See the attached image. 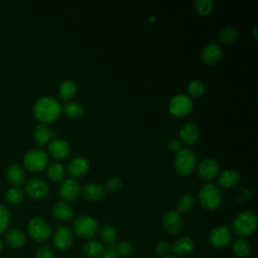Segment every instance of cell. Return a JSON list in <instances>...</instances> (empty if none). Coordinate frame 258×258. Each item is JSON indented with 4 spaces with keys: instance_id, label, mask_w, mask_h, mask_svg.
Instances as JSON below:
<instances>
[{
    "instance_id": "1",
    "label": "cell",
    "mask_w": 258,
    "mask_h": 258,
    "mask_svg": "<svg viewBox=\"0 0 258 258\" xmlns=\"http://www.w3.org/2000/svg\"><path fill=\"white\" fill-rule=\"evenodd\" d=\"M34 117L44 123H51L55 121L61 113V106L56 99L50 96L39 98L33 105L32 109Z\"/></svg>"
},
{
    "instance_id": "2",
    "label": "cell",
    "mask_w": 258,
    "mask_h": 258,
    "mask_svg": "<svg viewBox=\"0 0 258 258\" xmlns=\"http://www.w3.org/2000/svg\"><path fill=\"white\" fill-rule=\"evenodd\" d=\"M258 225V218L254 212L246 211L240 213L233 221L232 228L234 233L240 237L252 235Z\"/></svg>"
},
{
    "instance_id": "3",
    "label": "cell",
    "mask_w": 258,
    "mask_h": 258,
    "mask_svg": "<svg viewBox=\"0 0 258 258\" xmlns=\"http://www.w3.org/2000/svg\"><path fill=\"white\" fill-rule=\"evenodd\" d=\"M174 169L181 175L186 176L192 172L197 164V155L194 150L189 148H183L176 152L174 156Z\"/></svg>"
},
{
    "instance_id": "4",
    "label": "cell",
    "mask_w": 258,
    "mask_h": 258,
    "mask_svg": "<svg viewBox=\"0 0 258 258\" xmlns=\"http://www.w3.org/2000/svg\"><path fill=\"white\" fill-rule=\"evenodd\" d=\"M199 201L205 209L215 211L222 203V194L220 188L214 183L204 184L199 190Z\"/></svg>"
},
{
    "instance_id": "5",
    "label": "cell",
    "mask_w": 258,
    "mask_h": 258,
    "mask_svg": "<svg viewBox=\"0 0 258 258\" xmlns=\"http://www.w3.org/2000/svg\"><path fill=\"white\" fill-rule=\"evenodd\" d=\"M48 162L47 153L40 148L27 151L23 157V165L30 172H39L44 169Z\"/></svg>"
},
{
    "instance_id": "6",
    "label": "cell",
    "mask_w": 258,
    "mask_h": 258,
    "mask_svg": "<svg viewBox=\"0 0 258 258\" xmlns=\"http://www.w3.org/2000/svg\"><path fill=\"white\" fill-rule=\"evenodd\" d=\"M73 227L75 233L79 237L83 239H89L97 234L98 222L92 216L82 215L75 220Z\"/></svg>"
},
{
    "instance_id": "7",
    "label": "cell",
    "mask_w": 258,
    "mask_h": 258,
    "mask_svg": "<svg viewBox=\"0 0 258 258\" xmlns=\"http://www.w3.org/2000/svg\"><path fill=\"white\" fill-rule=\"evenodd\" d=\"M27 231L36 242H43L47 240L51 234L50 226L41 218L31 219L27 225Z\"/></svg>"
},
{
    "instance_id": "8",
    "label": "cell",
    "mask_w": 258,
    "mask_h": 258,
    "mask_svg": "<svg viewBox=\"0 0 258 258\" xmlns=\"http://www.w3.org/2000/svg\"><path fill=\"white\" fill-rule=\"evenodd\" d=\"M169 112L175 117H184L192 110L191 99L183 94L175 95L171 98L168 105Z\"/></svg>"
},
{
    "instance_id": "9",
    "label": "cell",
    "mask_w": 258,
    "mask_h": 258,
    "mask_svg": "<svg viewBox=\"0 0 258 258\" xmlns=\"http://www.w3.org/2000/svg\"><path fill=\"white\" fill-rule=\"evenodd\" d=\"M232 241V232L226 226H219L213 229L209 235V242L215 248H224Z\"/></svg>"
},
{
    "instance_id": "10",
    "label": "cell",
    "mask_w": 258,
    "mask_h": 258,
    "mask_svg": "<svg viewBox=\"0 0 258 258\" xmlns=\"http://www.w3.org/2000/svg\"><path fill=\"white\" fill-rule=\"evenodd\" d=\"M25 192L32 199L40 200L47 196L49 188L47 183L40 178H30L24 184Z\"/></svg>"
},
{
    "instance_id": "11",
    "label": "cell",
    "mask_w": 258,
    "mask_h": 258,
    "mask_svg": "<svg viewBox=\"0 0 258 258\" xmlns=\"http://www.w3.org/2000/svg\"><path fill=\"white\" fill-rule=\"evenodd\" d=\"M220 165L214 158H206L198 165V175L203 180H212L218 176Z\"/></svg>"
},
{
    "instance_id": "12",
    "label": "cell",
    "mask_w": 258,
    "mask_h": 258,
    "mask_svg": "<svg viewBox=\"0 0 258 258\" xmlns=\"http://www.w3.org/2000/svg\"><path fill=\"white\" fill-rule=\"evenodd\" d=\"M74 242L72 230L67 226H59L53 234V244L58 250H68Z\"/></svg>"
},
{
    "instance_id": "13",
    "label": "cell",
    "mask_w": 258,
    "mask_h": 258,
    "mask_svg": "<svg viewBox=\"0 0 258 258\" xmlns=\"http://www.w3.org/2000/svg\"><path fill=\"white\" fill-rule=\"evenodd\" d=\"M58 192L64 201L73 202L80 197L81 187L77 180L73 178H66L60 182L58 186Z\"/></svg>"
},
{
    "instance_id": "14",
    "label": "cell",
    "mask_w": 258,
    "mask_h": 258,
    "mask_svg": "<svg viewBox=\"0 0 258 258\" xmlns=\"http://www.w3.org/2000/svg\"><path fill=\"white\" fill-rule=\"evenodd\" d=\"M223 56V49L220 44L211 42L207 44L201 51V60L207 66L216 64Z\"/></svg>"
},
{
    "instance_id": "15",
    "label": "cell",
    "mask_w": 258,
    "mask_h": 258,
    "mask_svg": "<svg viewBox=\"0 0 258 258\" xmlns=\"http://www.w3.org/2000/svg\"><path fill=\"white\" fill-rule=\"evenodd\" d=\"M48 153L57 160H63L71 155V146L61 138H53L48 143Z\"/></svg>"
},
{
    "instance_id": "16",
    "label": "cell",
    "mask_w": 258,
    "mask_h": 258,
    "mask_svg": "<svg viewBox=\"0 0 258 258\" xmlns=\"http://www.w3.org/2000/svg\"><path fill=\"white\" fill-rule=\"evenodd\" d=\"M162 226L168 234L176 235L182 229V219L177 212L169 211L162 218Z\"/></svg>"
},
{
    "instance_id": "17",
    "label": "cell",
    "mask_w": 258,
    "mask_h": 258,
    "mask_svg": "<svg viewBox=\"0 0 258 258\" xmlns=\"http://www.w3.org/2000/svg\"><path fill=\"white\" fill-rule=\"evenodd\" d=\"M67 169L70 176L74 179L84 176L90 169V163L87 158L83 156H77L69 161Z\"/></svg>"
},
{
    "instance_id": "18",
    "label": "cell",
    "mask_w": 258,
    "mask_h": 258,
    "mask_svg": "<svg viewBox=\"0 0 258 258\" xmlns=\"http://www.w3.org/2000/svg\"><path fill=\"white\" fill-rule=\"evenodd\" d=\"M179 137L183 144L188 146L194 145L200 137L199 127L194 122H187L183 124L179 130Z\"/></svg>"
},
{
    "instance_id": "19",
    "label": "cell",
    "mask_w": 258,
    "mask_h": 258,
    "mask_svg": "<svg viewBox=\"0 0 258 258\" xmlns=\"http://www.w3.org/2000/svg\"><path fill=\"white\" fill-rule=\"evenodd\" d=\"M82 194L85 199L91 202H97L104 198L105 196V188L102 184L96 182H90L83 186Z\"/></svg>"
},
{
    "instance_id": "20",
    "label": "cell",
    "mask_w": 258,
    "mask_h": 258,
    "mask_svg": "<svg viewBox=\"0 0 258 258\" xmlns=\"http://www.w3.org/2000/svg\"><path fill=\"white\" fill-rule=\"evenodd\" d=\"M241 176L238 171L226 169L218 176V183L225 188H233L239 184Z\"/></svg>"
},
{
    "instance_id": "21",
    "label": "cell",
    "mask_w": 258,
    "mask_h": 258,
    "mask_svg": "<svg viewBox=\"0 0 258 258\" xmlns=\"http://www.w3.org/2000/svg\"><path fill=\"white\" fill-rule=\"evenodd\" d=\"M195 248V243L189 237L179 238L174 244L171 246V252H173L177 256H185L188 255Z\"/></svg>"
},
{
    "instance_id": "22",
    "label": "cell",
    "mask_w": 258,
    "mask_h": 258,
    "mask_svg": "<svg viewBox=\"0 0 258 258\" xmlns=\"http://www.w3.org/2000/svg\"><path fill=\"white\" fill-rule=\"evenodd\" d=\"M6 177L13 185H20L25 180V172L18 164H10L6 168Z\"/></svg>"
},
{
    "instance_id": "23",
    "label": "cell",
    "mask_w": 258,
    "mask_h": 258,
    "mask_svg": "<svg viewBox=\"0 0 258 258\" xmlns=\"http://www.w3.org/2000/svg\"><path fill=\"white\" fill-rule=\"evenodd\" d=\"M52 214L56 219L64 222L71 221L74 217L73 209L66 202H56L52 207Z\"/></svg>"
},
{
    "instance_id": "24",
    "label": "cell",
    "mask_w": 258,
    "mask_h": 258,
    "mask_svg": "<svg viewBox=\"0 0 258 258\" xmlns=\"http://www.w3.org/2000/svg\"><path fill=\"white\" fill-rule=\"evenodd\" d=\"M76 94H77V85L71 80L63 81L58 87L57 95L60 101L69 102L76 96Z\"/></svg>"
},
{
    "instance_id": "25",
    "label": "cell",
    "mask_w": 258,
    "mask_h": 258,
    "mask_svg": "<svg viewBox=\"0 0 258 258\" xmlns=\"http://www.w3.org/2000/svg\"><path fill=\"white\" fill-rule=\"evenodd\" d=\"M52 136H53V132L45 124H38L35 127L33 132L34 141L39 146L45 145L52 138Z\"/></svg>"
},
{
    "instance_id": "26",
    "label": "cell",
    "mask_w": 258,
    "mask_h": 258,
    "mask_svg": "<svg viewBox=\"0 0 258 258\" xmlns=\"http://www.w3.org/2000/svg\"><path fill=\"white\" fill-rule=\"evenodd\" d=\"M104 249L103 244L96 240H89L83 246V252L89 258H100Z\"/></svg>"
},
{
    "instance_id": "27",
    "label": "cell",
    "mask_w": 258,
    "mask_h": 258,
    "mask_svg": "<svg viewBox=\"0 0 258 258\" xmlns=\"http://www.w3.org/2000/svg\"><path fill=\"white\" fill-rule=\"evenodd\" d=\"M5 240H6V243L8 244V246H10L12 248H21L25 243L26 237H25L24 233L21 232L20 230L12 229L6 234Z\"/></svg>"
},
{
    "instance_id": "28",
    "label": "cell",
    "mask_w": 258,
    "mask_h": 258,
    "mask_svg": "<svg viewBox=\"0 0 258 258\" xmlns=\"http://www.w3.org/2000/svg\"><path fill=\"white\" fill-rule=\"evenodd\" d=\"M46 175L52 181H60L66 175L64 167L58 162H52L46 167Z\"/></svg>"
},
{
    "instance_id": "29",
    "label": "cell",
    "mask_w": 258,
    "mask_h": 258,
    "mask_svg": "<svg viewBox=\"0 0 258 258\" xmlns=\"http://www.w3.org/2000/svg\"><path fill=\"white\" fill-rule=\"evenodd\" d=\"M232 251L239 258H246L250 255L251 248L249 243L244 239H237L232 244Z\"/></svg>"
},
{
    "instance_id": "30",
    "label": "cell",
    "mask_w": 258,
    "mask_h": 258,
    "mask_svg": "<svg viewBox=\"0 0 258 258\" xmlns=\"http://www.w3.org/2000/svg\"><path fill=\"white\" fill-rule=\"evenodd\" d=\"M63 114L72 119L78 118L84 114V108L81 104L77 102H68L63 108H61Z\"/></svg>"
},
{
    "instance_id": "31",
    "label": "cell",
    "mask_w": 258,
    "mask_h": 258,
    "mask_svg": "<svg viewBox=\"0 0 258 258\" xmlns=\"http://www.w3.org/2000/svg\"><path fill=\"white\" fill-rule=\"evenodd\" d=\"M238 37H239L238 29L235 27H232V26L222 29L219 34V38H220L221 42H223L225 44L234 43L238 39Z\"/></svg>"
},
{
    "instance_id": "32",
    "label": "cell",
    "mask_w": 258,
    "mask_h": 258,
    "mask_svg": "<svg viewBox=\"0 0 258 258\" xmlns=\"http://www.w3.org/2000/svg\"><path fill=\"white\" fill-rule=\"evenodd\" d=\"M101 239L108 245H113L117 240V231L112 225H104L100 230Z\"/></svg>"
},
{
    "instance_id": "33",
    "label": "cell",
    "mask_w": 258,
    "mask_h": 258,
    "mask_svg": "<svg viewBox=\"0 0 258 258\" xmlns=\"http://www.w3.org/2000/svg\"><path fill=\"white\" fill-rule=\"evenodd\" d=\"M194 206H195V198L189 194H184L178 199L176 203L177 213H187L192 209Z\"/></svg>"
},
{
    "instance_id": "34",
    "label": "cell",
    "mask_w": 258,
    "mask_h": 258,
    "mask_svg": "<svg viewBox=\"0 0 258 258\" xmlns=\"http://www.w3.org/2000/svg\"><path fill=\"white\" fill-rule=\"evenodd\" d=\"M23 198H24V190L17 186L10 187L6 192V201L12 205H17L21 203Z\"/></svg>"
},
{
    "instance_id": "35",
    "label": "cell",
    "mask_w": 258,
    "mask_h": 258,
    "mask_svg": "<svg viewBox=\"0 0 258 258\" xmlns=\"http://www.w3.org/2000/svg\"><path fill=\"white\" fill-rule=\"evenodd\" d=\"M214 3L212 0H197L194 2V7L198 14L205 16L209 14L213 9Z\"/></svg>"
},
{
    "instance_id": "36",
    "label": "cell",
    "mask_w": 258,
    "mask_h": 258,
    "mask_svg": "<svg viewBox=\"0 0 258 258\" xmlns=\"http://www.w3.org/2000/svg\"><path fill=\"white\" fill-rule=\"evenodd\" d=\"M187 92L191 97L199 98L205 93V85L199 80H194L188 84Z\"/></svg>"
},
{
    "instance_id": "37",
    "label": "cell",
    "mask_w": 258,
    "mask_h": 258,
    "mask_svg": "<svg viewBox=\"0 0 258 258\" xmlns=\"http://www.w3.org/2000/svg\"><path fill=\"white\" fill-rule=\"evenodd\" d=\"M10 223V213L8 209L0 205V234L3 233Z\"/></svg>"
},
{
    "instance_id": "38",
    "label": "cell",
    "mask_w": 258,
    "mask_h": 258,
    "mask_svg": "<svg viewBox=\"0 0 258 258\" xmlns=\"http://www.w3.org/2000/svg\"><path fill=\"white\" fill-rule=\"evenodd\" d=\"M116 249L119 253V255L124 256V257H128L131 256L133 253V246L132 244L127 241V240H122L118 243V245L116 246Z\"/></svg>"
},
{
    "instance_id": "39",
    "label": "cell",
    "mask_w": 258,
    "mask_h": 258,
    "mask_svg": "<svg viewBox=\"0 0 258 258\" xmlns=\"http://www.w3.org/2000/svg\"><path fill=\"white\" fill-rule=\"evenodd\" d=\"M106 186L107 188L112 191V192H117L119 191L122 186H123V182L122 180L117 177V176H114V177H110L108 180H107V183H106Z\"/></svg>"
},
{
    "instance_id": "40",
    "label": "cell",
    "mask_w": 258,
    "mask_h": 258,
    "mask_svg": "<svg viewBox=\"0 0 258 258\" xmlns=\"http://www.w3.org/2000/svg\"><path fill=\"white\" fill-rule=\"evenodd\" d=\"M155 251H156L157 255L166 257L171 252V246L166 241H159L155 246Z\"/></svg>"
},
{
    "instance_id": "41",
    "label": "cell",
    "mask_w": 258,
    "mask_h": 258,
    "mask_svg": "<svg viewBox=\"0 0 258 258\" xmlns=\"http://www.w3.org/2000/svg\"><path fill=\"white\" fill-rule=\"evenodd\" d=\"M35 258H54L53 251L51 250L50 247L43 245L40 246L35 253Z\"/></svg>"
},
{
    "instance_id": "42",
    "label": "cell",
    "mask_w": 258,
    "mask_h": 258,
    "mask_svg": "<svg viewBox=\"0 0 258 258\" xmlns=\"http://www.w3.org/2000/svg\"><path fill=\"white\" fill-rule=\"evenodd\" d=\"M120 255L116 249L115 245H108L100 258H119Z\"/></svg>"
},
{
    "instance_id": "43",
    "label": "cell",
    "mask_w": 258,
    "mask_h": 258,
    "mask_svg": "<svg viewBox=\"0 0 258 258\" xmlns=\"http://www.w3.org/2000/svg\"><path fill=\"white\" fill-rule=\"evenodd\" d=\"M167 146H168V148L171 151H174V152H177V151H179L181 149V143L177 139L169 140L168 143H167Z\"/></svg>"
},
{
    "instance_id": "44",
    "label": "cell",
    "mask_w": 258,
    "mask_h": 258,
    "mask_svg": "<svg viewBox=\"0 0 258 258\" xmlns=\"http://www.w3.org/2000/svg\"><path fill=\"white\" fill-rule=\"evenodd\" d=\"M2 249H3V241L0 239V252L2 251Z\"/></svg>"
},
{
    "instance_id": "45",
    "label": "cell",
    "mask_w": 258,
    "mask_h": 258,
    "mask_svg": "<svg viewBox=\"0 0 258 258\" xmlns=\"http://www.w3.org/2000/svg\"><path fill=\"white\" fill-rule=\"evenodd\" d=\"M164 258H176V257H174V256H170V255H168V256H166V257H164Z\"/></svg>"
}]
</instances>
